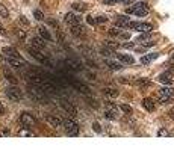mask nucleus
Returning a JSON list of instances; mask_svg holds the SVG:
<instances>
[{
  "label": "nucleus",
  "mask_w": 174,
  "mask_h": 151,
  "mask_svg": "<svg viewBox=\"0 0 174 151\" xmlns=\"http://www.w3.org/2000/svg\"><path fill=\"white\" fill-rule=\"evenodd\" d=\"M61 77H64V82L68 83L70 86H73L76 91H79V92H82V94H85V95H89V88H88L85 83H82L80 80L71 77V76H68V74H61Z\"/></svg>",
  "instance_id": "nucleus-1"
},
{
  "label": "nucleus",
  "mask_w": 174,
  "mask_h": 151,
  "mask_svg": "<svg viewBox=\"0 0 174 151\" xmlns=\"http://www.w3.org/2000/svg\"><path fill=\"white\" fill-rule=\"evenodd\" d=\"M126 12L127 14H135L136 17H145V15L150 12V8L145 2H139V3H136L135 6L126 9Z\"/></svg>",
  "instance_id": "nucleus-2"
},
{
  "label": "nucleus",
  "mask_w": 174,
  "mask_h": 151,
  "mask_svg": "<svg viewBox=\"0 0 174 151\" xmlns=\"http://www.w3.org/2000/svg\"><path fill=\"white\" fill-rule=\"evenodd\" d=\"M62 126H64L65 133L68 136H77L79 134V124L73 118H67L65 121H62Z\"/></svg>",
  "instance_id": "nucleus-3"
},
{
  "label": "nucleus",
  "mask_w": 174,
  "mask_h": 151,
  "mask_svg": "<svg viewBox=\"0 0 174 151\" xmlns=\"http://www.w3.org/2000/svg\"><path fill=\"white\" fill-rule=\"evenodd\" d=\"M27 92L29 95L32 97L33 100L36 101H41V103H44V101L49 100V97H47V94L44 92L41 88H36V86H29V89H27Z\"/></svg>",
  "instance_id": "nucleus-4"
},
{
  "label": "nucleus",
  "mask_w": 174,
  "mask_h": 151,
  "mask_svg": "<svg viewBox=\"0 0 174 151\" xmlns=\"http://www.w3.org/2000/svg\"><path fill=\"white\" fill-rule=\"evenodd\" d=\"M127 27L133 29V30H138V32H151L153 30V26L150 23H139V21H129Z\"/></svg>",
  "instance_id": "nucleus-5"
},
{
  "label": "nucleus",
  "mask_w": 174,
  "mask_h": 151,
  "mask_svg": "<svg viewBox=\"0 0 174 151\" xmlns=\"http://www.w3.org/2000/svg\"><path fill=\"white\" fill-rule=\"evenodd\" d=\"M6 97L9 100H12V101H20L23 98V94H21V91H20L17 86H8L6 88Z\"/></svg>",
  "instance_id": "nucleus-6"
},
{
  "label": "nucleus",
  "mask_w": 174,
  "mask_h": 151,
  "mask_svg": "<svg viewBox=\"0 0 174 151\" xmlns=\"http://www.w3.org/2000/svg\"><path fill=\"white\" fill-rule=\"evenodd\" d=\"M27 51H29V55L32 56V57H35L38 62H41V63H50V61L47 59V56L43 55V53H41L38 48H35V47L30 45V47H27Z\"/></svg>",
  "instance_id": "nucleus-7"
},
{
  "label": "nucleus",
  "mask_w": 174,
  "mask_h": 151,
  "mask_svg": "<svg viewBox=\"0 0 174 151\" xmlns=\"http://www.w3.org/2000/svg\"><path fill=\"white\" fill-rule=\"evenodd\" d=\"M20 122L27 128H32V127L36 126V120L33 118V115H30V113H27V112H23L21 115H20Z\"/></svg>",
  "instance_id": "nucleus-8"
},
{
  "label": "nucleus",
  "mask_w": 174,
  "mask_h": 151,
  "mask_svg": "<svg viewBox=\"0 0 174 151\" xmlns=\"http://www.w3.org/2000/svg\"><path fill=\"white\" fill-rule=\"evenodd\" d=\"M65 23H68L70 26H76V24H80L82 23V17L79 14L74 12H68L65 14Z\"/></svg>",
  "instance_id": "nucleus-9"
},
{
  "label": "nucleus",
  "mask_w": 174,
  "mask_h": 151,
  "mask_svg": "<svg viewBox=\"0 0 174 151\" xmlns=\"http://www.w3.org/2000/svg\"><path fill=\"white\" fill-rule=\"evenodd\" d=\"M61 107H62V109H64V110L68 113V115H70V116H73V118H74V116L77 115V109H76V107L70 103V101L62 100V101H61Z\"/></svg>",
  "instance_id": "nucleus-10"
},
{
  "label": "nucleus",
  "mask_w": 174,
  "mask_h": 151,
  "mask_svg": "<svg viewBox=\"0 0 174 151\" xmlns=\"http://www.w3.org/2000/svg\"><path fill=\"white\" fill-rule=\"evenodd\" d=\"M46 121L49 122L52 127H55V128L62 127V120H61V118H58L56 115H47L46 116Z\"/></svg>",
  "instance_id": "nucleus-11"
},
{
  "label": "nucleus",
  "mask_w": 174,
  "mask_h": 151,
  "mask_svg": "<svg viewBox=\"0 0 174 151\" xmlns=\"http://www.w3.org/2000/svg\"><path fill=\"white\" fill-rule=\"evenodd\" d=\"M8 63L14 68H21L26 67V61H23L21 57H8Z\"/></svg>",
  "instance_id": "nucleus-12"
},
{
  "label": "nucleus",
  "mask_w": 174,
  "mask_h": 151,
  "mask_svg": "<svg viewBox=\"0 0 174 151\" xmlns=\"http://www.w3.org/2000/svg\"><path fill=\"white\" fill-rule=\"evenodd\" d=\"M30 44H32V47L38 48V50H41V48L46 47V42H44V39L41 36H33L32 39H30Z\"/></svg>",
  "instance_id": "nucleus-13"
},
{
  "label": "nucleus",
  "mask_w": 174,
  "mask_h": 151,
  "mask_svg": "<svg viewBox=\"0 0 174 151\" xmlns=\"http://www.w3.org/2000/svg\"><path fill=\"white\" fill-rule=\"evenodd\" d=\"M38 33H39V36L43 38L44 41H53V36L50 35V32L47 30L44 26H39V27H38Z\"/></svg>",
  "instance_id": "nucleus-14"
},
{
  "label": "nucleus",
  "mask_w": 174,
  "mask_h": 151,
  "mask_svg": "<svg viewBox=\"0 0 174 151\" xmlns=\"http://www.w3.org/2000/svg\"><path fill=\"white\" fill-rule=\"evenodd\" d=\"M159 82L161 83H165V85H170L173 82V73L171 71H167V73H162L159 76Z\"/></svg>",
  "instance_id": "nucleus-15"
},
{
  "label": "nucleus",
  "mask_w": 174,
  "mask_h": 151,
  "mask_svg": "<svg viewBox=\"0 0 174 151\" xmlns=\"http://www.w3.org/2000/svg\"><path fill=\"white\" fill-rule=\"evenodd\" d=\"M3 55H6L8 57H20L17 48H14V47H5L3 48Z\"/></svg>",
  "instance_id": "nucleus-16"
},
{
  "label": "nucleus",
  "mask_w": 174,
  "mask_h": 151,
  "mask_svg": "<svg viewBox=\"0 0 174 151\" xmlns=\"http://www.w3.org/2000/svg\"><path fill=\"white\" fill-rule=\"evenodd\" d=\"M115 56H117V59H118V61L124 62V63H129V65H130V63H133V62H135V59L132 57L130 55H121V53H117Z\"/></svg>",
  "instance_id": "nucleus-17"
},
{
  "label": "nucleus",
  "mask_w": 174,
  "mask_h": 151,
  "mask_svg": "<svg viewBox=\"0 0 174 151\" xmlns=\"http://www.w3.org/2000/svg\"><path fill=\"white\" fill-rule=\"evenodd\" d=\"M65 65H68V68L73 69V71H80V69H82L80 63L76 62V61H71V59H67V61H65Z\"/></svg>",
  "instance_id": "nucleus-18"
},
{
  "label": "nucleus",
  "mask_w": 174,
  "mask_h": 151,
  "mask_svg": "<svg viewBox=\"0 0 174 151\" xmlns=\"http://www.w3.org/2000/svg\"><path fill=\"white\" fill-rule=\"evenodd\" d=\"M71 33L74 36H80L85 33V27L82 24H76V26H71Z\"/></svg>",
  "instance_id": "nucleus-19"
},
{
  "label": "nucleus",
  "mask_w": 174,
  "mask_h": 151,
  "mask_svg": "<svg viewBox=\"0 0 174 151\" xmlns=\"http://www.w3.org/2000/svg\"><path fill=\"white\" fill-rule=\"evenodd\" d=\"M156 57H157V53H150V55L142 56L139 62L142 63V65H147V63H150V62L153 61V59H156Z\"/></svg>",
  "instance_id": "nucleus-20"
},
{
  "label": "nucleus",
  "mask_w": 174,
  "mask_h": 151,
  "mask_svg": "<svg viewBox=\"0 0 174 151\" xmlns=\"http://www.w3.org/2000/svg\"><path fill=\"white\" fill-rule=\"evenodd\" d=\"M104 63L110 68V69H114V71H120L121 68H123V65L121 63H118V62H115V61H109V59H106L104 61Z\"/></svg>",
  "instance_id": "nucleus-21"
},
{
  "label": "nucleus",
  "mask_w": 174,
  "mask_h": 151,
  "mask_svg": "<svg viewBox=\"0 0 174 151\" xmlns=\"http://www.w3.org/2000/svg\"><path fill=\"white\" fill-rule=\"evenodd\" d=\"M135 85H136V86H139V88H149V86L151 85V82H150L149 79L141 77V79H136V80H135Z\"/></svg>",
  "instance_id": "nucleus-22"
},
{
  "label": "nucleus",
  "mask_w": 174,
  "mask_h": 151,
  "mask_svg": "<svg viewBox=\"0 0 174 151\" xmlns=\"http://www.w3.org/2000/svg\"><path fill=\"white\" fill-rule=\"evenodd\" d=\"M142 106H144V109L149 110V112L155 110V103H153V100H150V98H144V100H142Z\"/></svg>",
  "instance_id": "nucleus-23"
},
{
  "label": "nucleus",
  "mask_w": 174,
  "mask_h": 151,
  "mask_svg": "<svg viewBox=\"0 0 174 151\" xmlns=\"http://www.w3.org/2000/svg\"><path fill=\"white\" fill-rule=\"evenodd\" d=\"M159 95H165V97H171V98H174V89L173 88H162L159 89Z\"/></svg>",
  "instance_id": "nucleus-24"
},
{
  "label": "nucleus",
  "mask_w": 174,
  "mask_h": 151,
  "mask_svg": "<svg viewBox=\"0 0 174 151\" xmlns=\"http://www.w3.org/2000/svg\"><path fill=\"white\" fill-rule=\"evenodd\" d=\"M103 92L104 95H108V97H112V98H115V97H118V91L117 89H114V88H104L103 89Z\"/></svg>",
  "instance_id": "nucleus-25"
},
{
  "label": "nucleus",
  "mask_w": 174,
  "mask_h": 151,
  "mask_svg": "<svg viewBox=\"0 0 174 151\" xmlns=\"http://www.w3.org/2000/svg\"><path fill=\"white\" fill-rule=\"evenodd\" d=\"M104 106H106V110H110V112H114V113H120V109L117 106H115L114 103H110V101H104Z\"/></svg>",
  "instance_id": "nucleus-26"
},
{
  "label": "nucleus",
  "mask_w": 174,
  "mask_h": 151,
  "mask_svg": "<svg viewBox=\"0 0 174 151\" xmlns=\"http://www.w3.org/2000/svg\"><path fill=\"white\" fill-rule=\"evenodd\" d=\"M3 74H5V77H6V79H8V80H9V82H11L12 85H17V82H18V80H17V77H15L14 74H11V73L8 71V69H5V71H3Z\"/></svg>",
  "instance_id": "nucleus-27"
},
{
  "label": "nucleus",
  "mask_w": 174,
  "mask_h": 151,
  "mask_svg": "<svg viewBox=\"0 0 174 151\" xmlns=\"http://www.w3.org/2000/svg\"><path fill=\"white\" fill-rule=\"evenodd\" d=\"M71 8L74 9V11H80V12H85V11H86V6H85V3H80V2H76V3H73V5H71Z\"/></svg>",
  "instance_id": "nucleus-28"
},
{
  "label": "nucleus",
  "mask_w": 174,
  "mask_h": 151,
  "mask_svg": "<svg viewBox=\"0 0 174 151\" xmlns=\"http://www.w3.org/2000/svg\"><path fill=\"white\" fill-rule=\"evenodd\" d=\"M127 24H129L127 17H118L117 18V26H120V27H127Z\"/></svg>",
  "instance_id": "nucleus-29"
},
{
  "label": "nucleus",
  "mask_w": 174,
  "mask_h": 151,
  "mask_svg": "<svg viewBox=\"0 0 174 151\" xmlns=\"http://www.w3.org/2000/svg\"><path fill=\"white\" fill-rule=\"evenodd\" d=\"M117 113H114V112H110V110H104V118L109 121H114V120H117Z\"/></svg>",
  "instance_id": "nucleus-30"
},
{
  "label": "nucleus",
  "mask_w": 174,
  "mask_h": 151,
  "mask_svg": "<svg viewBox=\"0 0 174 151\" xmlns=\"http://www.w3.org/2000/svg\"><path fill=\"white\" fill-rule=\"evenodd\" d=\"M171 101H173V98H171V97L159 95V103H161V104H163V106H165V104H170Z\"/></svg>",
  "instance_id": "nucleus-31"
},
{
  "label": "nucleus",
  "mask_w": 174,
  "mask_h": 151,
  "mask_svg": "<svg viewBox=\"0 0 174 151\" xmlns=\"http://www.w3.org/2000/svg\"><path fill=\"white\" fill-rule=\"evenodd\" d=\"M33 17L38 20V21H43L44 20V14H43V11H39V9H35L33 11Z\"/></svg>",
  "instance_id": "nucleus-32"
},
{
  "label": "nucleus",
  "mask_w": 174,
  "mask_h": 151,
  "mask_svg": "<svg viewBox=\"0 0 174 151\" xmlns=\"http://www.w3.org/2000/svg\"><path fill=\"white\" fill-rule=\"evenodd\" d=\"M0 17H3V18H8L9 17L8 9H6V6H3V5H0Z\"/></svg>",
  "instance_id": "nucleus-33"
},
{
  "label": "nucleus",
  "mask_w": 174,
  "mask_h": 151,
  "mask_svg": "<svg viewBox=\"0 0 174 151\" xmlns=\"http://www.w3.org/2000/svg\"><path fill=\"white\" fill-rule=\"evenodd\" d=\"M120 109L123 110V112L126 113V115H129V113H132V107H130L129 104H124V103H123V104L120 106Z\"/></svg>",
  "instance_id": "nucleus-34"
},
{
  "label": "nucleus",
  "mask_w": 174,
  "mask_h": 151,
  "mask_svg": "<svg viewBox=\"0 0 174 151\" xmlns=\"http://www.w3.org/2000/svg\"><path fill=\"white\" fill-rule=\"evenodd\" d=\"M100 51H102V55H103V56H112V55H115L114 50H109L108 47H103Z\"/></svg>",
  "instance_id": "nucleus-35"
},
{
  "label": "nucleus",
  "mask_w": 174,
  "mask_h": 151,
  "mask_svg": "<svg viewBox=\"0 0 174 151\" xmlns=\"http://www.w3.org/2000/svg\"><path fill=\"white\" fill-rule=\"evenodd\" d=\"M20 136H33V133L30 132V130H26V128H23V130H20L18 132Z\"/></svg>",
  "instance_id": "nucleus-36"
},
{
  "label": "nucleus",
  "mask_w": 174,
  "mask_h": 151,
  "mask_svg": "<svg viewBox=\"0 0 174 151\" xmlns=\"http://www.w3.org/2000/svg\"><path fill=\"white\" fill-rule=\"evenodd\" d=\"M106 21H108V17H104V15H100V17L96 18V23H97V24H100V23H106Z\"/></svg>",
  "instance_id": "nucleus-37"
},
{
  "label": "nucleus",
  "mask_w": 174,
  "mask_h": 151,
  "mask_svg": "<svg viewBox=\"0 0 174 151\" xmlns=\"http://www.w3.org/2000/svg\"><path fill=\"white\" fill-rule=\"evenodd\" d=\"M157 136H170V133H168L167 128H161V130L157 132Z\"/></svg>",
  "instance_id": "nucleus-38"
},
{
  "label": "nucleus",
  "mask_w": 174,
  "mask_h": 151,
  "mask_svg": "<svg viewBox=\"0 0 174 151\" xmlns=\"http://www.w3.org/2000/svg\"><path fill=\"white\" fill-rule=\"evenodd\" d=\"M92 128H94V132L102 133V127H100V124H98V122H92Z\"/></svg>",
  "instance_id": "nucleus-39"
},
{
  "label": "nucleus",
  "mask_w": 174,
  "mask_h": 151,
  "mask_svg": "<svg viewBox=\"0 0 174 151\" xmlns=\"http://www.w3.org/2000/svg\"><path fill=\"white\" fill-rule=\"evenodd\" d=\"M104 45L109 47V48H115V47H118V44H115V42H112V41H104Z\"/></svg>",
  "instance_id": "nucleus-40"
},
{
  "label": "nucleus",
  "mask_w": 174,
  "mask_h": 151,
  "mask_svg": "<svg viewBox=\"0 0 174 151\" xmlns=\"http://www.w3.org/2000/svg\"><path fill=\"white\" fill-rule=\"evenodd\" d=\"M142 44H144L145 47H151V45H155V41H153V39H149V41H144Z\"/></svg>",
  "instance_id": "nucleus-41"
},
{
  "label": "nucleus",
  "mask_w": 174,
  "mask_h": 151,
  "mask_svg": "<svg viewBox=\"0 0 174 151\" xmlns=\"http://www.w3.org/2000/svg\"><path fill=\"white\" fill-rule=\"evenodd\" d=\"M123 47H124V48H133V47H135V42H124Z\"/></svg>",
  "instance_id": "nucleus-42"
},
{
  "label": "nucleus",
  "mask_w": 174,
  "mask_h": 151,
  "mask_svg": "<svg viewBox=\"0 0 174 151\" xmlns=\"http://www.w3.org/2000/svg\"><path fill=\"white\" fill-rule=\"evenodd\" d=\"M20 21H21V23H23L24 26H29V20L26 18V17H23V15H21V17H20Z\"/></svg>",
  "instance_id": "nucleus-43"
},
{
  "label": "nucleus",
  "mask_w": 174,
  "mask_h": 151,
  "mask_svg": "<svg viewBox=\"0 0 174 151\" xmlns=\"http://www.w3.org/2000/svg\"><path fill=\"white\" fill-rule=\"evenodd\" d=\"M86 21H88L89 24H97V23H96V18H92V17H88Z\"/></svg>",
  "instance_id": "nucleus-44"
},
{
  "label": "nucleus",
  "mask_w": 174,
  "mask_h": 151,
  "mask_svg": "<svg viewBox=\"0 0 174 151\" xmlns=\"http://www.w3.org/2000/svg\"><path fill=\"white\" fill-rule=\"evenodd\" d=\"M0 35H2V36H5V35H6V30H5V27H3L2 24H0Z\"/></svg>",
  "instance_id": "nucleus-45"
},
{
  "label": "nucleus",
  "mask_w": 174,
  "mask_h": 151,
  "mask_svg": "<svg viewBox=\"0 0 174 151\" xmlns=\"http://www.w3.org/2000/svg\"><path fill=\"white\" fill-rule=\"evenodd\" d=\"M123 3H126V5H133L135 3V0H121Z\"/></svg>",
  "instance_id": "nucleus-46"
},
{
  "label": "nucleus",
  "mask_w": 174,
  "mask_h": 151,
  "mask_svg": "<svg viewBox=\"0 0 174 151\" xmlns=\"http://www.w3.org/2000/svg\"><path fill=\"white\" fill-rule=\"evenodd\" d=\"M0 134H2V136H8V134H9V130H2V133H0Z\"/></svg>",
  "instance_id": "nucleus-47"
},
{
  "label": "nucleus",
  "mask_w": 174,
  "mask_h": 151,
  "mask_svg": "<svg viewBox=\"0 0 174 151\" xmlns=\"http://www.w3.org/2000/svg\"><path fill=\"white\" fill-rule=\"evenodd\" d=\"M3 113H5V107H3L2 103H0V115H3Z\"/></svg>",
  "instance_id": "nucleus-48"
},
{
  "label": "nucleus",
  "mask_w": 174,
  "mask_h": 151,
  "mask_svg": "<svg viewBox=\"0 0 174 151\" xmlns=\"http://www.w3.org/2000/svg\"><path fill=\"white\" fill-rule=\"evenodd\" d=\"M18 36H20V38H24L26 33H24V32H21V30H18Z\"/></svg>",
  "instance_id": "nucleus-49"
},
{
  "label": "nucleus",
  "mask_w": 174,
  "mask_h": 151,
  "mask_svg": "<svg viewBox=\"0 0 174 151\" xmlns=\"http://www.w3.org/2000/svg\"><path fill=\"white\" fill-rule=\"evenodd\" d=\"M115 2H117V0H104V3H106V5H110V3H115Z\"/></svg>",
  "instance_id": "nucleus-50"
},
{
  "label": "nucleus",
  "mask_w": 174,
  "mask_h": 151,
  "mask_svg": "<svg viewBox=\"0 0 174 151\" xmlns=\"http://www.w3.org/2000/svg\"><path fill=\"white\" fill-rule=\"evenodd\" d=\"M170 115H171V118L174 120V109H171V110H170Z\"/></svg>",
  "instance_id": "nucleus-51"
},
{
  "label": "nucleus",
  "mask_w": 174,
  "mask_h": 151,
  "mask_svg": "<svg viewBox=\"0 0 174 151\" xmlns=\"http://www.w3.org/2000/svg\"><path fill=\"white\" fill-rule=\"evenodd\" d=\"M171 61L174 62V53H173V55H171Z\"/></svg>",
  "instance_id": "nucleus-52"
},
{
  "label": "nucleus",
  "mask_w": 174,
  "mask_h": 151,
  "mask_svg": "<svg viewBox=\"0 0 174 151\" xmlns=\"http://www.w3.org/2000/svg\"><path fill=\"white\" fill-rule=\"evenodd\" d=\"M170 134H173V136H174V132H171V133H170Z\"/></svg>",
  "instance_id": "nucleus-53"
},
{
  "label": "nucleus",
  "mask_w": 174,
  "mask_h": 151,
  "mask_svg": "<svg viewBox=\"0 0 174 151\" xmlns=\"http://www.w3.org/2000/svg\"><path fill=\"white\" fill-rule=\"evenodd\" d=\"M0 59H2V55H0Z\"/></svg>",
  "instance_id": "nucleus-54"
}]
</instances>
